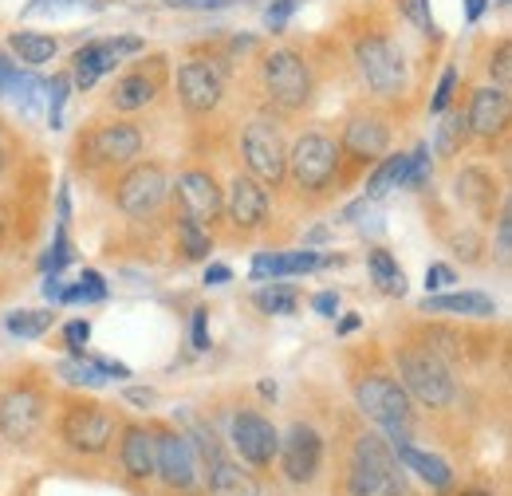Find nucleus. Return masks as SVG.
I'll return each mask as SVG.
<instances>
[{"label":"nucleus","instance_id":"obj_2","mask_svg":"<svg viewBox=\"0 0 512 496\" xmlns=\"http://www.w3.org/2000/svg\"><path fill=\"white\" fill-rule=\"evenodd\" d=\"M284 186L292 189L300 201H327L331 193H339V186H347L343 150H339L335 134H327V130H304L288 146Z\"/></svg>","mask_w":512,"mask_h":496},{"label":"nucleus","instance_id":"obj_31","mask_svg":"<svg viewBox=\"0 0 512 496\" xmlns=\"http://www.w3.org/2000/svg\"><path fill=\"white\" fill-rule=\"evenodd\" d=\"M174 233H178V252H182L186 260H205V256L213 252V233L201 229L193 217L178 213V209H174Z\"/></svg>","mask_w":512,"mask_h":496},{"label":"nucleus","instance_id":"obj_9","mask_svg":"<svg viewBox=\"0 0 512 496\" xmlns=\"http://www.w3.org/2000/svg\"><path fill=\"white\" fill-rule=\"evenodd\" d=\"M170 201V174L162 162H130L115 178V209L130 221H150Z\"/></svg>","mask_w":512,"mask_h":496},{"label":"nucleus","instance_id":"obj_53","mask_svg":"<svg viewBox=\"0 0 512 496\" xmlns=\"http://www.w3.org/2000/svg\"><path fill=\"white\" fill-rule=\"evenodd\" d=\"M383 496H418V493L410 489V481H406V473H402V469H394V477L386 481Z\"/></svg>","mask_w":512,"mask_h":496},{"label":"nucleus","instance_id":"obj_13","mask_svg":"<svg viewBox=\"0 0 512 496\" xmlns=\"http://www.w3.org/2000/svg\"><path fill=\"white\" fill-rule=\"evenodd\" d=\"M170 87V60L166 56H146V60L130 63L127 71H119V79L111 83L107 107L115 115H138L146 107H154Z\"/></svg>","mask_w":512,"mask_h":496},{"label":"nucleus","instance_id":"obj_55","mask_svg":"<svg viewBox=\"0 0 512 496\" xmlns=\"http://www.w3.org/2000/svg\"><path fill=\"white\" fill-rule=\"evenodd\" d=\"M91 363L99 367V374H103V378H130V367L115 363V359H91Z\"/></svg>","mask_w":512,"mask_h":496},{"label":"nucleus","instance_id":"obj_16","mask_svg":"<svg viewBox=\"0 0 512 496\" xmlns=\"http://www.w3.org/2000/svg\"><path fill=\"white\" fill-rule=\"evenodd\" d=\"M146 44L138 36H115V40H87L83 48L71 52V87L79 91H91L103 75L119 71L123 60L138 56Z\"/></svg>","mask_w":512,"mask_h":496},{"label":"nucleus","instance_id":"obj_6","mask_svg":"<svg viewBox=\"0 0 512 496\" xmlns=\"http://www.w3.org/2000/svg\"><path fill=\"white\" fill-rule=\"evenodd\" d=\"M394 378L402 382V390L410 394V402L426 406V410H449L457 402V378L453 367L442 363L422 339H402L394 347Z\"/></svg>","mask_w":512,"mask_h":496},{"label":"nucleus","instance_id":"obj_45","mask_svg":"<svg viewBox=\"0 0 512 496\" xmlns=\"http://www.w3.org/2000/svg\"><path fill=\"white\" fill-rule=\"evenodd\" d=\"M453 87H457V67H446L442 71V83H438V91H434V99H430V111L434 115H442L453 107Z\"/></svg>","mask_w":512,"mask_h":496},{"label":"nucleus","instance_id":"obj_4","mask_svg":"<svg viewBox=\"0 0 512 496\" xmlns=\"http://www.w3.org/2000/svg\"><path fill=\"white\" fill-rule=\"evenodd\" d=\"M351 394L363 418H371L390 445H406L414 430V402L402 390V382L386 367H367L351 374Z\"/></svg>","mask_w":512,"mask_h":496},{"label":"nucleus","instance_id":"obj_51","mask_svg":"<svg viewBox=\"0 0 512 496\" xmlns=\"http://www.w3.org/2000/svg\"><path fill=\"white\" fill-rule=\"evenodd\" d=\"M193 351H209V311L197 308L193 311Z\"/></svg>","mask_w":512,"mask_h":496},{"label":"nucleus","instance_id":"obj_28","mask_svg":"<svg viewBox=\"0 0 512 496\" xmlns=\"http://www.w3.org/2000/svg\"><path fill=\"white\" fill-rule=\"evenodd\" d=\"M469 123H465V107H449L442 111V126L434 130V154L438 158H457L469 146Z\"/></svg>","mask_w":512,"mask_h":496},{"label":"nucleus","instance_id":"obj_19","mask_svg":"<svg viewBox=\"0 0 512 496\" xmlns=\"http://www.w3.org/2000/svg\"><path fill=\"white\" fill-rule=\"evenodd\" d=\"M154 477L174 493H190L197 485L190 437L170 430V426H154Z\"/></svg>","mask_w":512,"mask_h":496},{"label":"nucleus","instance_id":"obj_10","mask_svg":"<svg viewBox=\"0 0 512 496\" xmlns=\"http://www.w3.org/2000/svg\"><path fill=\"white\" fill-rule=\"evenodd\" d=\"M48 426V390L32 378H20L0 390V437L8 445H28Z\"/></svg>","mask_w":512,"mask_h":496},{"label":"nucleus","instance_id":"obj_15","mask_svg":"<svg viewBox=\"0 0 512 496\" xmlns=\"http://www.w3.org/2000/svg\"><path fill=\"white\" fill-rule=\"evenodd\" d=\"M170 197H174V209L193 217L201 229H217L221 225V209H225V189L213 178V170L205 166H190L178 174V182H170Z\"/></svg>","mask_w":512,"mask_h":496},{"label":"nucleus","instance_id":"obj_61","mask_svg":"<svg viewBox=\"0 0 512 496\" xmlns=\"http://www.w3.org/2000/svg\"><path fill=\"white\" fill-rule=\"evenodd\" d=\"M461 496H489V493H477V489H469V493H461Z\"/></svg>","mask_w":512,"mask_h":496},{"label":"nucleus","instance_id":"obj_36","mask_svg":"<svg viewBox=\"0 0 512 496\" xmlns=\"http://www.w3.org/2000/svg\"><path fill=\"white\" fill-rule=\"evenodd\" d=\"M56 371H60V378H67L71 386H87V390H99V386L107 382V378L99 374V367H95L87 355H71V359H64Z\"/></svg>","mask_w":512,"mask_h":496},{"label":"nucleus","instance_id":"obj_60","mask_svg":"<svg viewBox=\"0 0 512 496\" xmlns=\"http://www.w3.org/2000/svg\"><path fill=\"white\" fill-rule=\"evenodd\" d=\"M359 323H363V319H359V315H347V319H343V323H339V335H351V331H355V327H359Z\"/></svg>","mask_w":512,"mask_h":496},{"label":"nucleus","instance_id":"obj_25","mask_svg":"<svg viewBox=\"0 0 512 496\" xmlns=\"http://www.w3.org/2000/svg\"><path fill=\"white\" fill-rule=\"evenodd\" d=\"M426 315H461V319H493L497 304L485 292H449V296H430L422 300Z\"/></svg>","mask_w":512,"mask_h":496},{"label":"nucleus","instance_id":"obj_43","mask_svg":"<svg viewBox=\"0 0 512 496\" xmlns=\"http://www.w3.org/2000/svg\"><path fill=\"white\" fill-rule=\"evenodd\" d=\"M497 260L509 264L512 260V213H509V201H501L497 209Z\"/></svg>","mask_w":512,"mask_h":496},{"label":"nucleus","instance_id":"obj_21","mask_svg":"<svg viewBox=\"0 0 512 496\" xmlns=\"http://www.w3.org/2000/svg\"><path fill=\"white\" fill-rule=\"evenodd\" d=\"M233 449L241 453V461H249L253 469H268L276 461V449H280V430L256 414V410H241L233 418Z\"/></svg>","mask_w":512,"mask_h":496},{"label":"nucleus","instance_id":"obj_12","mask_svg":"<svg viewBox=\"0 0 512 496\" xmlns=\"http://www.w3.org/2000/svg\"><path fill=\"white\" fill-rule=\"evenodd\" d=\"M241 162H245V174L256 178L264 189L284 186L288 142H284V130L272 115H260L253 123H245V130H241Z\"/></svg>","mask_w":512,"mask_h":496},{"label":"nucleus","instance_id":"obj_57","mask_svg":"<svg viewBox=\"0 0 512 496\" xmlns=\"http://www.w3.org/2000/svg\"><path fill=\"white\" fill-rule=\"evenodd\" d=\"M60 296H64V280L52 272V276L44 280V300H48V304H60Z\"/></svg>","mask_w":512,"mask_h":496},{"label":"nucleus","instance_id":"obj_18","mask_svg":"<svg viewBox=\"0 0 512 496\" xmlns=\"http://www.w3.org/2000/svg\"><path fill=\"white\" fill-rule=\"evenodd\" d=\"M280 469L292 485H312L323 469V434L308 422H292L284 434H280Z\"/></svg>","mask_w":512,"mask_h":496},{"label":"nucleus","instance_id":"obj_14","mask_svg":"<svg viewBox=\"0 0 512 496\" xmlns=\"http://www.w3.org/2000/svg\"><path fill=\"white\" fill-rule=\"evenodd\" d=\"M394 469V445L383 434H359L347 461V496H383Z\"/></svg>","mask_w":512,"mask_h":496},{"label":"nucleus","instance_id":"obj_39","mask_svg":"<svg viewBox=\"0 0 512 496\" xmlns=\"http://www.w3.org/2000/svg\"><path fill=\"white\" fill-rule=\"evenodd\" d=\"M390 4L398 8V16H402L414 32H422V36H434V32H438L434 12H430V0H390Z\"/></svg>","mask_w":512,"mask_h":496},{"label":"nucleus","instance_id":"obj_23","mask_svg":"<svg viewBox=\"0 0 512 496\" xmlns=\"http://www.w3.org/2000/svg\"><path fill=\"white\" fill-rule=\"evenodd\" d=\"M119 465L130 481H150L154 477V426L127 422L119 430Z\"/></svg>","mask_w":512,"mask_h":496},{"label":"nucleus","instance_id":"obj_44","mask_svg":"<svg viewBox=\"0 0 512 496\" xmlns=\"http://www.w3.org/2000/svg\"><path fill=\"white\" fill-rule=\"evenodd\" d=\"M193 437H197V441H190V445H197V453H201V461H205V465H213L217 457H225V449H221V437L213 434V430H205V426H193Z\"/></svg>","mask_w":512,"mask_h":496},{"label":"nucleus","instance_id":"obj_50","mask_svg":"<svg viewBox=\"0 0 512 496\" xmlns=\"http://www.w3.org/2000/svg\"><path fill=\"white\" fill-rule=\"evenodd\" d=\"M12 162H16V138H12V130L0 123V182H4V174L12 170Z\"/></svg>","mask_w":512,"mask_h":496},{"label":"nucleus","instance_id":"obj_54","mask_svg":"<svg viewBox=\"0 0 512 496\" xmlns=\"http://www.w3.org/2000/svg\"><path fill=\"white\" fill-rule=\"evenodd\" d=\"M312 308L320 311L323 319H335V311H339V296H335V292H320V296L312 300Z\"/></svg>","mask_w":512,"mask_h":496},{"label":"nucleus","instance_id":"obj_29","mask_svg":"<svg viewBox=\"0 0 512 496\" xmlns=\"http://www.w3.org/2000/svg\"><path fill=\"white\" fill-rule=\"evenodd\" d=\"M402 178H406V154H383L367 174V193L363 197L367 201H383L386 193L402 189Z\"/></svg>","mask_w":512,"mask_h":496},{"label":"nucleus","instance_id":"obj_27","mask_svg":"<svg viewBox=\"0 0 512 496\" xmlns=\"http://www.w3.org/2000/svg\"><path fill=\"white\" fill-rule=\"evenodd\" d=\"M394 461H398V465H406L410 473H418V481H426L434 493H446L449 485H453V473H449L446 461H442V457H434V453L414 449L410 441H406V445H394Z\"/></svg>","mask_w":512,"mask_h":496},{"label":"nucleus","instance_id":"obj_33","mask_svg":"<svg viewBox=\"0 0 512 496\" xmlns=\"http://www.w3.org/2000/svg\"><path fill=\"white\" fill-rule=\"evenodd\" d=\"M52 323H56V311H48V308L12 311V315H4V327H8L16 339H40V335L52 331Z\"/></svg>","mask_w":512,"mask_h":496},{"label":"nucleus","instance_id":"obj_3","mask_svg":"<svg viewBox=\"0 0 512 496\" xmlns=\"http://www.w3.org/2000/svg\"><path fill=\"white\" fill-rule=\"evenodd\" d=\"M142 146H146L142 126L130 123V119H107V123H91L79 130V138L71 146V158H75L79 174L107 178V174L127 170L130 162H138Z\"/></svg>","mask_w":512,"mask_h":496},{"label":"nucleus","instance_id":"obj_11","mask_svg":"<svg viewBox=\"0 0 512 496\" xmlns=\"http://www.w3.org/2000/svg\"><path fill=\"white\" fill-rule=\"evenodd\" d=\"M229 91V60L190 56L178 67V103L190 119H209L221 111Z\"/></svg>","mask_w":512,"mask_h":496},{"label":"nucleus","instance_id":"obj_1","mask_svg":"<svg viewBox=\"0 0 512 496\" xmlns=\"http://www.w3.org/2000/svg\"><path fill=\"white\" fill-rule=\"evenodd\" d=\"M351 63L363 79V87L371 91L375 103H398L410 91V63L402 44H394L386 20L367 16L363 24L351 28Z\"/></svg>","mask_w":512,"mask_h":496},{"label":"nucleus","instance_id":"obj_5","mask_svg":"<svg viewBox=\"0 0 512 496\" xmlns=\"http://www.w3.org/2000/svg\"><path fill=\"white\" fill-rule=\"evenodd\" d=\"M260 91L276 115H300L316 99V67L300 48L280 44L260 56Z\"/></svg>","mask_w":512,"mask_h":496},{"label":"nucleus","instance_id":"obj_30","mask_svg":"<svg viewBox=\"0 0 512 496\" xmlns=\"http://www.w3.org/2000/svg\"><path fill=\"white\" fill-rule=\"evenodd\" d=\"M8 52L20 63L36 67V63L56 60L60 44H56V36H48V32H12V36H8Z\"/></svg>","mask_w":512,"mask_h":496},{"label":"nucleus","instance_id":"obj_42","mask_svg":"<svg viewBox=\"0 0 512 496\" xmlns=\"http://www.w3.org/2000/svg\"><path fill=\"white\" fill-rule=\"evenodd\" d=\"M67 91H71V75H52V83H48V119H52V126L64 123Z\"/></svg>","mask_w":512,"mask_h":496},{"label":"nucleus","instance_id":"obj_46","mask_svg":"<svg viewBox=\"0 0 512 496\" xmlns=\"http://www.w3.org/2000/svg\"><path fill=\"white\" fill-rule=\"evenodd\" d=\"M87 339H91V323H87V319H75V323H67L64 327V347L71 351V355H87V351H83Z\"/></svg>","mask_w":512,"mask_h":496},{"label":"nucleus","instance_id":"obj_8","mask_svg":"<svg viewBox=\"0 0 512 496\" xmlns=\"http://www.w3.org/2000/svg\"><path fill=\"white\" fill-rule=\"evenodd\" d=\"M115 430H119L115 414L103 402H91V398H67L64 410H60V422H56L60 441L79 457H103L115 441Z\"/></svg>","mask_w":512,"mask_h":496},{"label":"nucleus","instance_id":"obj_40","mask_svg":"<svg viewBox=\"0 0 512 496\" xmlns=\"http://www.w3.org/2000/svg\"><path fill=\"white\" fill-rule=\"evenodd\" d=\"M449 248H453L465 264H481V260H485V252H489L477 229H457V233L449 237Z\"/></svg>","mask_w":512,"mask_h":496},{"label":"nucleus","instance_id":"obj_49","mask_svg":"<svg viewBox=\"0 0 512 496\" xmlns=\"http://www.w3.org/2000/svg\"><path fill=\"white\" fill-rule=\"evenodd\" d=\"M449 284H457V272L449 264H430L426 268V292H442Z\"/></svg>","mask_w":512,"mask_h":496},{"label":"nucleus","instance_id":"obj_37","mask_svg":"<svg viewBox=\"0 0 512 496\" xmlns=\"http://www.w3.org/2000/svg\"><path fill=\"white\" fill-rule=\"evenodd\" d=\"M87 300H107V280L95 268H83L79 284L64 288V296H60V304H87Z\"/></svg>","mask_w":512,"mask_h":496},{"label":"nucleus","instance_id":"obj_56","mask_svg":"<svg viewBox=\"0 0 512 496\" xmlns=\"http://www.w3.org/2000/svg\"><path fill=\"white\" fill-rule=\"evenodd\" d=\"M233 280V268L229 264H209L205 268V284H229Z\"/></svg>","mask_w":512,"mask_h":496},{"label":"nucleus","instance_id":"obj_32","mask_svg":"<svg viewBox=\"0 0 512 496\" xmlns=\"http://www.w3.org/2000/svg\"><path fill=\"white\" fill-rule=\"evenodd\" d=\"M367 268H371V280L379 284L383 296H402L406 292V272L398 268V260L386 248H371L367 252Z\"/></svg>","mask_w":512,"mask_h":496},{"label":"nucleus","instance_id":"obj_41","mask_svg":"<svg viewBox=\"0 0 512 496\" xmlns=\"http://www.w3.org/2000/svg\"><path fill=\"white\" fill-rule=\"evenodd\" d=\"M426 182H430V146H418L414 154H406V178H402V186L422 189Z\"/></svg>","mask_w":512,"mask_h":496},{"label":"nucleus","instance_id":"obj_26","mask_svg":"<svg viewBox=\"0 0 512 496\" xmlns=\"http://www.w3.org/2000/svg\"><path fill=\"white\" fill-rule=\"evenodd\" d=\"M323 260L320 252L312 248H300V252H260L253 260V276H272V280H288V276H304V272H316Z\"/></svg>","mask_w":512,"mask_h":496},{"label":"nucleus","instance_id":"obj_47","mask_svg":"<svg viewBox=\"0 0 512 496\" xmlns=\"http://www.w3.org/2000/svg\"><path fill=\"white\" fill-rule=\"evenodd\" d=\"M67 260H71V245H67V225H56V241H52V252L44 260L48 272H60Z\"/></svg>","mask_w":512,"mask_h":496},{"label":"nucleus","instance_id":"obj_52","mask_svg":"<svg viewBox=\"0 0 512 496\" xmlns=\"http://www.w3.org/2000/svg\"><path fill=\"white\" fill-rule=\"evenodd\" d=\"M170 8H190V12H209V8H229L233 0H162Z\"/></svg>","mask_w":512,"mask_h":496},{"label":"nucleus","instance_id":"obj_20","mask_svg":"<svg viewBox=\"0 0 512 496\" xmlns=\"http://www.w3.org/2000/svg\"><path fill=\"white\" fill-rule=\"evenodd\" d=\"M465 123H469V138L493 146L509 134L512 123V99L509 91L493 87V83H481L469 91V103H465Z\"/></svg>","mask_w":512,"mask_h":496},{"label":"nucleus","instance_id":"obj_35","mask_svg":"<svg viewBox=\"0 0 512 496\" xmlns=\"http://www.w3.org/2000/svg\"><path fill=\"white\" fill-rule=\"evenodd\" d=\"M32 91H36V79L24 75L20 63H12L0 52V95H4V99H24V103H32Z\"/></svg>","mask_w":512,"mask_h":496},{"label":"nucleus","instance_id":"obj_34","mask_svg":"<svg viewBox=\"0 0 512 496\" xmlns=\"http://www.w3.org/2000/svg\"><path fill=\"white\" fill-rule=\"evenodd\" d=\"M253 304L264 311V315H292V311L300 308V292H296L292 284H284V280H280V284L260 288V292L253 296Z\"/></svg>","mask_w":512,"mask_h":496},{"label":"nucleus","instance_id":"obj_58","mask_svg":"<svg viewBox=\"0 0 512 496\" xmlns=\"http://www.w3.org/2000/svg\"><path fill=\"white\" fill-rule=\"evenodd\" d=\"M485 8H489V0H465V16H469V24H477V20L485 16Z\"/></svg>","mask_w":512,"mask_h":496},{"label":"nucleus","instance_id":"obj_17","mask_svg":"<svg viewBox=\"0 0 512 496\" xmlns=\"http://www.w3.org/2000/svg\"><path fill=\"white\" fill-rule=\"evenodd\" d=\"M268 213H272V193L260 186L249 174H233L229 186H225V209H221V221H229L233 237H253L268 225Z\"/></svg>","mask_w":512,"mask_h":496},{"label":"nucleus","instance_id":"obj_59","mask_svg":"<svg viewBox=\"0 0 512 496\" xmlns=\"http://www.w3.org/2000/svg\"><path fill=\"white\" fill-rule=\"evenodd\" d=\"M127 402H134V406H154V390H127Z\"/></svg>","mask_w":512,"mask_h":496},{"label":"nucleus","instance_id":"obj_22","mask_svg":"<svg viewBox=\"0 0 512 496\" xmlns=\"http://www.w3.org/2000/svg\"><path fill=\"white\" fill-rule=\"evenodd\" d=\"M453 197H457L469 213H477L481 221H493V213H497L501 201H505L501 182H497L493 170H485V166H465V170L453 178Z\"/></svg>","mask_w":512,"mask_h":496},{"label":"nucleus","instance_id":"obj_24","mask_svg":"<svg viewBox=\"0 0 512 496\" xmlns=\"http://www.w3.org/2000/svg\"><path fill=\"white\" fill-rule=\"evenodd\" d=\"M205 489L209 496H260V481L225 453L213 465H205Z\"/></svg>","mask_w":512,"mask_h":496},{"label":"nucleus","instance_id":"obj_7","mask_svg":"<svg viewBox=\"0 0 512 496\" xmlns=\"http://www.w3.org/2000/svg\"><path fill=\"white\" fill-rule=\"evenodd\" d=\"M390 138H394V123L383 111V103H367V107H359L343 119V130H339L335 142L343 150L347 182H351V174L371 170L383 154H390Z\"/></svg>","mask_w":512,"mask_h":496},{"label":"nucleus","instance_id":"obj_48","mask_svg":"<svg viewBox=\"0 0 512 496\" xmlns=\"http://www.w3.org/2000/svg\"><path fill=\"white\" fill-rule=\"evenodd\" d=\"M300 8V0H276L268 12H264V24H268V32H284V24H288V16Z\"/></svg>","mask_w":512,"mask_h":496},{"label":"nucleus","instance_id":"obj_38","mask_svg":"<svg viewBox=\"0 0 512 496\" xmlns=\"http://www.w3.org/2000/svg\"><path fill=\"white\" fill-rule=\"evenodd\" d=\"M489 83L493 87H501V91H509L512 87V40L509 36H501L497 44H493V52H489Z\"/></svg>","mask_w":512,"mask_h":496}]
</instances>
